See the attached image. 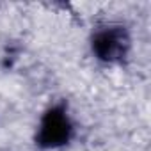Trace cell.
Returning <instances> with one entry per match:
<instances>
[{
    "label": "cell",
    "mask_w": 151,
    "mask_h": 151,
    "mask_svg": "<svg viewBox=\"0 0 151 151\" xmlns=\"http://www.w3.org/2000/svg\"><path fill=\"white\" fill-rule=\"evenodd\" d=\"M71 137V123L62 109L48 110L39 124L37 140L45 147H57L69 140Z\"/></svg>",
    "instance_id": "obj_1"
},
{
    "label": "cell",
    "mask_w": 151,
    "mask_h": 151,
    "mask_svg": "<svg viewBox=\"0 0 151 151\" xmlns=\"http://www.w3.org/2000/svg\"><path fill=\"white\" fill-rule=\"evenodd\" d=\"M93 48H94V52H96V55L100 59H103V60H114V59H119L124 53L126 37L117 29H107V30L100 32L94 37Z\"/></svg>",
    "instance_id": "obj_2"
}]
</instances>
